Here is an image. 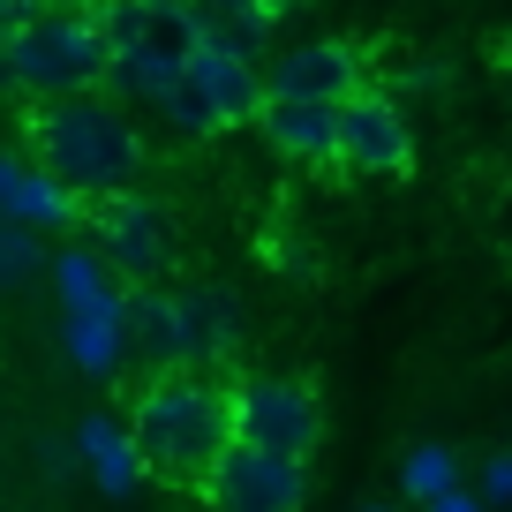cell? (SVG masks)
Listing matches in <instances>:
<instances>
[{
  "label": "cell",
  "mask_w": 512,
  "mask_h": 512,
  "mask_svg": "<svg viewBox=\"0 0 512 512\" xmlns=\"http://www.w3.org/2000/svg\"><path fill=\"white\" fill-rule=\"evenodd\" d=\"M46 264H53V256L38 249L31 226H8V219H0V287H31Z\"/></svg>",
  "instance_id": "cell-21"
},
{
  "label": "cell",
  "mask_w": 512,
  "mask_h": 512,
  "mask_svg": "<svg viewBox=\"0 0 512 512\" xmlns=\"http://www.w3.org/2000/svg\"><path fill=\"white\" fill-rule=\"evenodd\" d=\"M128 430H136V452L159 482L174 490H204V475L219 467V452L234 445V392L226 384H204L189 369L174 377H151L128 407Z\"/></svg>",
  "instance_id": "cell-2"
},
{
  "label": "cell",
  "mask_w": 512,
  "mask_h": 512,
  "mask_svg": "<svg viewBox=\"0 0 512 512\" xmlns=\"http://www.w3.org/2000/svg\"><path fill=\"white\" fill-rule=\"evenodd\" d=\"M211 8H226V16H249V23H264V31H279L287 16H302L309 0H211Z\"/></svg>",
  "instance_id": "cell-22"
},
{
  "label": "cell",
  "mask_w": 512,
  "mask_h": 512,
  "mask_svg": "<svg viewBox=\"0 0 512 512\" xmlns=\"http://www.w3.org/2000/svg\"><path fill=\"white\" fill-rule=\"evenodd\" d=\"M174 76H181V68H166L151 46H113V61H106V98H121V106H159Z\"/></svg>",
  "instance_id": "cell-18"
},
{
  "label": "cell",
  "mask_w": 512,
  "mask_h": 512,
  "mask_svg": "<svg viewBox=\"0 0 512 512\" xmlns=\"http://www.w3.org/2000/svg\"><path fill=\"white\" fill-rule=\"evenodd\" d=\"M83 234H91V249L106 256L128 287H151V279L174 264V219H166V204L144 196V189L98 196L91 219H83Z\"/></svg>",
  "instance_id": "cell-4"
},
{
  "label": "cell",
  "mask_w": 512,
  "mask_h": 512,
  "mask_svg": "<svg viewBox=\"0 0 512 512\" xmlns=\"http://www.w3.org/2000/svg\"><path fill=\"white\" fill-rule=\"evenodd\" d=\"M46 279H53V294H61V317H128V279L113 272L91 241L53 249Z\"/></svg>",
  "instance_id": "cell-13"
},
{
  "label": "cell",
  "mask_w": 512,
  "mask_h": 512,
  "mask_svg": "<svg viewBox=\"0 0 512 512\" xmlns=\"http://www.w3.org/2000/svg\"><path fill=\"white\" fill-rule=\"evenodd\" d=\"M475 497H482L490 512H505V505H512V452L482 460V475H475Z\"/></svg>",
  "instance_id": "cell-23"
},
{
  "label": "cell",
  "mask_w": 512,
  "mask_h": 512,
  "mask_svg": "<svg viewBox=\"0 0 512 512\" xmlns=\"http://www.w3.org/2000/svg\"><path fill=\"white\" fill-rule=\"evenodd\" d=\"M106 31L83 8L53 0L31 23H0V83L16 98H76V91H106Z\"/></svg>",
  "instance_id": "cell-3"
},
{
  "label": "cell",
  "mask_w": 512,
  "mask_h": 512,
  "mask_svg": "<svg viewBox=\"0 0 512 512\" xmlns=\"http://www.w3.org/2000/svg\"><path fill=\"white\" fill-rule=\"evenodd\" d=\"M159 113H166V121L181 128V136H226V113H219V106H211V98H204V91L189 83V68H181V76L166 83Z\"/></svg>",
  "instance_id": "cell-20"
},
{
  "label": "cell",
  "mask_w": 512,
  "mask_h": 512,
  "mask_svg": "<svg viewBox=\"0 0 512 512\" xmlns=\"http://www.w3.org/2000/svg\"><path fill=\"white\" fill-rule=\"evenodd\" d=\"M38 8H53V0H0V23H31Z\"/></svg>",
  "instance_id": "cell-26"
},
{
  "label": "cell",
  "mask_w": 512,
  "mask_h": 512,
  "mask_svg": "<svg viewBox=\"0 0 512 512\" xmlns=\"http://www.w3.org/2000/svg\"><path fill=\"white\" fill-rule=\"evenodd\" d=\"M256 128H264V144H272L279 159L332 166V174H339V106H332V98H264Z\"/></svg>",
  "instance_id": "cell-11"
},
{
  "label": "cell",
  "mask_w": 512,
  "mask_h": 512,
  "mask_svg": "<svg viewBox=\"0 0 512 512\" xmlns=\"http://www.w3.org/2000/svg\"><path fill=\"white\" fill-rule=\"evenodd\" d=\"M76 467H83V482H91L98 497H136L151 482V467H144V452H136V430H128V415H106V407H91V415L76 422Z\"/></svg>",
  "instance_id": "cell-10"
},
{
  "label": "cell",
  "mask_w": 512,
  "mask_h": 512,
  "mask_svg": "<svg viewBox=\"0 0 512 512\" xmlns=\"http://www.w3.org/2000/svg\"><path fill=\"white\" fill-rule=\"evenodd\" d=\"M23 136H31V159L53 181H68L76 196H91V204L144 181V128L128 121V106L106 91L38 98L23 113Z\"/></svg>",
  "instance_id": "cell-1"
},
{
  "label": "cell",
  "mask_w": 512,
  "mask_h": 512,
  "mask_svg": "<svg viewBox=\"0 0 512 512\" xmlns=\"http://www.w3.org/2000/svg\"><path fill=\"white\" fill-rule=\"evenodd\" d=\"M422 512H490V505H482V497H475V490L460 482V490H445L437 505H422Z\"/></svg>",
  "instance_id": "cell-25"
},
{
  "label": "cell",
  "mask_w": 512,
  "mask_h": 512,
  "mask_svg": "<svg viewBox=\"0 0 512 512\" xmlns=\"http://www.w3.org/2000/svg\"><path fill=\"white\" fill-rule=\"evenodd\" d=\"M400 83H407V91H452V68H437L430 53H422V61L400 68Z\"/></svg>",
  "instance_id": "cell-24"
},
{
  "label": "cell",
  "mask_w": 512,
  "mask_h": 512,
  "mask_svg": "<svg viewBox=\"0 0 512 512\" xmlns=\"http://www.w3.org/2000/svg\"><path fill=\"white\" fill-rule=\"evenodd\" d=\"M264 83H272V98H332V106H347L354 91H369V61L354 38H302V46L272 53Z\"/></svg>",
  "instance_id": "cell-8"
},
{
  "label": "cell",
  "mask_w": 512,
  "mask_h": 512,
  "mask_svg": "<svg viewBox=\"0 0 512 512\" xmlns=\"http://www.w3.org/2000/svg\"><path fill=\"white\" fill-rule=\"evenodd\" d=\"M128 347L144 354L151 377H174V369H196L189 347V317H181V294L174 287H128Z\"/></svg>",
  "instance_id": "cell-12"
},
{
  "label": "cell",
  "mask_w": 512,
  "mask_h": 512,
  "mask_svg": "<svg viewBox=\"0 0 512 512\" xmlns=\"http://www.w3.org/2000/svg\"><path fill=\"white\" fill-rule=\"evenodd\" d=\"M339 174L354 181H407L415 174V128L392 91H354L339 106Z\"/></svg>",
  "instance_id": "cell-7"
},
{
  "label": "cell",
  "mask_w": 512,
  "mask_h": 512,
  "mask_svg": "<svg viewBox=\"0 0 512 512\" xmlns=\"http://www.w3.org/2000/svg\"><path fill=\"white\" fill-rule=\"evenodd\" d=\"M181 317H189L196 362H234L241 354V302L226 287H181Z\"/></svg>",
  "instance_id": "cell-15"
},
{
  "label": "cell",
  "mask_w": 512,
  "mask_h": 512,
  "mask_svg": "<svg viewBox=\"0 0 512 512\" xmlns=\"http://www.w3.org/2000/svg\"><path fill=\"white\" fill-rule=\"evenodd\" d=\"M460 452H452V445H437V437H430V445H407V460H400V490H407V505H437V497H445V490H460Z\"/></svg>",
  "instance_id": "cell-19"
},
{
  "label": "cell",
  "mask_w": 512,
  "mask_h": 512,
  "mask_svg": "<svg viewBox=\"0 0 512 512\" xmlns=\"http://www.w3.org/2000/svg\"><path fill=\"white\" fill-rule=\"evenodd\" d=\"M354 512H400V505H354Z\"/></svg>",
  "instance_id": "cell-27"
},
{
  "label": "cell",
  "mask_w": 512,
  "mask_h": 512,
  "mask_svg": "<svg viewBox=\"0 0 512 512\" xmlns=\"http://www.w3.org/2000/svg\"><path fill=\"white\" fill-rule=\"evenodd\" d=\"M234 437L241 445H272V452H309L324 445V400L309 377H241L234 384Z\"/></svg>",
  "instance_id": "cell-5"
},
{
  "label": "cell",
  "mask_w": 512,
  "mask_h": 512,
  "mask_svg": "<svg viewBox=\"0 0 512 512\" xmlns=\"http://www.w3.org/2000/svg\"><path fill=\"white\" fill-rule=\"evenodd\" d=\"M189 83L226 113V128L256 121V113H264V98H272L264 61H241V53H226V46H204V53H196V61H189Z\"/></svg>",
  "instance_id": "cell-14"
},
{
  "label": "cell",
  "mask_w": 512,
  "mask_h": 512,
  "mask_svg": "<svg viewBox=\"0 0 512 512\" xmlns=\"http://www.w3.org/2000/svg\"><path fill=\"white\" fill-rule=\"evenodd\" d=\"M204 497H211V512H302L309 505V460L234 437L219 452V467L204 475Z\"/></svg>",
  "instance_id": "cell-6"
},
{
  "label": "cell",
  "mask_w": 512,
  "mask_h": 512,
  "mask_svg": "<svg viewBox=\"0 0 512 512\" xmlns=\"http://www.w3.org/2000/svg\"><path fill=\"white\" fill-rule=\"evenodd\" d=\"M0 219H8V226H31V234H83L91 196H76L68 181H53L38 159L0 151Z\"/></svg>",
  "instance_id": "cell-9"
},
{
  "label": "cell",
  "mask_w": 512,
  "mask_h": 512,
  "mask_svg": "<svg viewBox=\"0 0 512 512\" xmlns=\"http://www.w3.org/2000/svg\"><path fill=\"white\" fill-rule=\"evenodd\" d=\"M136 46H151L166 68H189L196 53H204V16H196V0H151Z\"/></svg>",
  "instance_id": "cell-17"
},
{
  "label": "cell",
  "mask_w": 512,
  "mask_h": 512,
  "mask_svg": "<svg viewBox=\"0 0 512 512\" xmlns=\"http://www.w3.org/2000/svg\"><path fill=\"white\" fill-rule=\"evenodd\" d=\"M61 347L83 377L113 384L121 362H128V317H61Z\"/></svg>",
  "instance_id": "cell-16"
}]
</instances>
